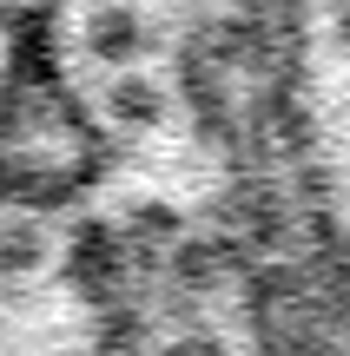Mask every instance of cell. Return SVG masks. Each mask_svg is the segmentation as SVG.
Returning a JSON list of instances; mask_svg holds the SVG:
<instances>
[{
	"label": "cell",
	"instance_id": "6da1fadb",
	"mask_svg": "<svg viewBox=\"0 0 350 356\" xmlns=\"http://www.w3.org/2000/svg\"><path fill=\"white\" fill-rule=\"evenodd\" d=\"M139 20H132V13H100V20H93V53H106V60H132V53H139Z\"/></svg>",
	"mask_w": 350,
	"mask_h": 356
}]
</instances>
